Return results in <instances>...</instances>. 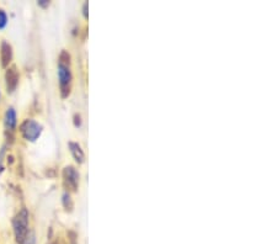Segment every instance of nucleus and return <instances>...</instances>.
Listing matches in <instances>:
<instances>
[{
	"label": "nucleus",
	"instance_id": "obj_1",
	"mask_svg": "<svg viewBox=\"0 0 277 244\" xmlns=\"http://www.w3.org/2000/svg\"><path fill=\"white\" fill-rule=\"evenodd\" d=\"M58 82H59V88H61V94L63 98L70 94L71 88V80H73V74L70 70V54L63 51L59 54V62H58Z\"/></svg>",
	"mask_w": 277,
	"mask_h": 244
},
{
	"label": "nucleus",
	"instance_id": "obj_2",
	"mask_svg": "<svg viewBox=\"0 0 277 244\" xmlns=\"http://www.w3.org/2000/svg\"><path fill=\"white\" fill-rule=\"evenodd\" d=\"M14 237L17 244H22L30 233V213L26 209H21L13 220Z\"/></svg>",
	"mask_w": 277,
	"mask_h": 244
},
{
	"label": "nucleus",
	"instance_id": "obj_3",
	"mask_svg": "<svg viewBox=\"0 0 277 244\" xmlns=\"http://www.w3.org/2000/svg\"><path fill=\"white\" fill-rule=\"evenodd\" d=\"M42 125L32 119L25 120L22 125L20 126V132H21L22 137L30 142H35L36 139H38V137L42 133Z\"/></svg>",
	"mask_w": 277,
	"mask_h": 244
},
{
	"label": "nucleus",
	"instance_id": "obj_4",
	"mask_svg": "<svg viewBox=\"0 0 277 244\" xmlns=\"http://www.w3.org/2000/svg\"><path fill=\"white\" fill-rule=\"evenodd\" d=\"M79 172L71 165H68L63 169V181L66 188L70 189L71 191H77L79 186Z\"/></svg>",
	"mask_w": 277,
	"mask_h": 244
},
{
	"label": "nucleus",
	"instance_id": "obj_5",
	"mask_svg": "<svg viewBox=\"0 0 277 244\" xmlns=\"http://www.w3.org/2000/svg\"><path fill=\"white\" fill-rule=\"evenodd\" d=\"M5 83L8 93H13L18 84V73L15 67L8 68V70L5 73Z\"/></svg>",
	"mask_w": 277,
	"mask_h": 244
},
{
	"label": "nucleus",
	"instance_id": "obj_6",
	"mask_svg": "<svg viewBox=\"0 0 277 244\" xmlns=\"http://www.w3.org/2000/svg\"><path fill=\"white\" fill-rule=\"evenodd\" d=\"M4 123H5V128L9 132H14L17 125V117H16V111L14 107H9L5 112V117H4Z\"/></svg>",
	"mask_w": 277,
	"mask_h": 244
},
{
	"label": "nucleus",
	"instance_id": "obj_7",
	"mask_svg": "<svg viewBox=\"0 0 277 244\" xmlns=\"http://www.w3.org/2000/svg\"><path fill=\"white\" fill-rule=\"evenodd\" d=\"M0 58L4 67H8L13 59V48L6 41L1 43V47H0Z\"/></svg>",
	"mask_w": 277,
	"mask_h": 244
},
{
	"label": "nucleus",
	"instance_id": "obj_8",
	"mask_svg": "<svg viewBox=\"0 0 277 244\" xmlns=\"http://www.w3.org/2000/svg\"><path fill=\"white\" fill-rule=\"evenodd\" d=\"M68 146L69 149H70L71 156H73V158L75 159V162L79 163V164H83L85 160V154L84 151L82 149V147H80V144L77 143V142H69Z\"/></svg>",
	"mask_w": 277,
	"mask_h": 244
},
{
	"label": "nucleus",
	"instance_id": "obj_9",
	"mask_svg": "<svg viewBox=\"0 0 277 244\" xmlns=\"http://www.w3.org/2000/svg\"><path fill=\"white\" fill-rule=\"evenodd\" d=\"M63 205H64V207H66L67 211L73 210L74 204H73V200H71V196L69 192H66V194L63 195Z\"/></svg>",
	"mask_w": 277,
	"mask_h": 244
},
{
	"label": "nucleus",
	"instance_id": "obj_10",
	"mask_svg": "<svg viewBox=\"0 0 277 244\" xmlns=\"http://www.w3.org/2000/svg\"><path fill=\"white\" fill-rule=\"evenodd\" d=\"M6 25H8V15L3 9H0V30H3Z\"/></svg>",
	"mask_w": 277,
	"mask_h": 244
},
{
	"label": "nucleus",
	"instance_id": "obj_11",
	"mask_svg": "<svg viewBox=\"0 0 277 244\" xmlns=\"http://www.w3.org/2000/svg\"><path fill=\"white\" fill-rule=\"evenodd\" d=\"M22 244H36V239H35L34 233H29V236L26 237V239L24 241Z\"/></svg>",
	"mask_w": 277,
	"mask_h": 244
},
{
	"label": "nucleus",
	"instance_id": "obj_12",
	"mask_svg": "<svg viewBox=\"0 0 277 244\" xmlns=\"http://www.w3.org/2000/svg\"><path fill=\"white\" fill-rule=\"evenodd\" d=\"M74 125L77 126V127H80L82 126V116L79 114H77L74 116Z\"/></svg>",
	"mask_w": 277,
	"mask_h": 244
},
{
	"label": "nucleus",
	"instance_id": "obj_13",
	"mask_svg": "<svg viewBox=\"0 0 277 244\" xmlns=\"http://www.w3.org/2000/svg\"><path fill=\"white\" fill-rule=\"evenodd\" d=\"M38 5H41V6H43V8H46V6L50 5V1H48V0H40V1H38Z\"/></svg>",
	"mask_w": 277,
	"mask_h": 244
},
{
	"label": "nucleus",
	"instance_id": "obj_14",
	"mask_svg": "<svg viewBox=\"0 0 277 244\" xmlns=\"http://www.w3.org/2000/svg\"><path fill=\"white\" fill-rule=\"evenodd\" d=\"M87 3H85V4H84V15H85V17H87Z\"/></svg>",
	"mask_w": 277,
	"mask_h": 244
}]
</instances>
